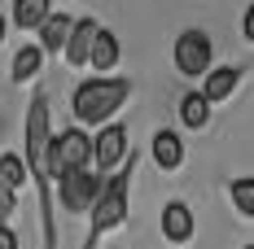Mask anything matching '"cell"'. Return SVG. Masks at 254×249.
<instances>
[{"instance_id": "cell-20", "label": "cell", "mask_w": 254, "mask_h": 249, "mask_svg": "<svg viewBox=\"0 0 254 249\" xmlns=\"http://www.w3.org/2000/svg\"><path fill=\"white\" fill-rule=\"evenodd\" d=\"M241 31H246V40H250V44H254V4H250V9H246V18H241Z\"/></svg>"}, {"instance_id": "cell-17", "label": "cell", "mask_w": 254, "mask_h": 249, "mask_svg": "<svg viewBox=\"0 0 254 249\" xmlns=\"http://www.w3.org/2000/svg\"><path fill=\"white\" fill-rule=\"evenodd\" d=\"M232 205H237L246 219H254V179H250V175L232 179Z\"/></svg>"}, {"instance_id": "cell-8", "label": "cell", "mask_w": 254, "mask_h": 249, "mask_svg": "<svg viewBox=\"0 0 254 249\" xmlns=\"http://www.w3.org/2000/svg\"><path fill=\"white\" fill-rule=\"evenodd\" d=\"M97 35H101V26L92 22V18H79L75 35H70V44H66V61H70V66H88V61H92V49H97Z\"/></svg>"}, {"instance_id": "cell-18", "label": "cell", "mask_w": 254, "mask_h": 249, "mask_svg": "<svg viewBox=\"0 0 254 249\" xmlns=\"http://www.w3.org/2000/svg\"><path fill=\"white\" fill-rule=\"evenodd\" d=\"M26 171H31V166H26L18 153H4V157H0V179H4L9 188H18V184L26 179Z\"/></svg>"}, {"instance_id": "cell-7", "label": "cell", "mask_w": 254, "mask_h": 249, "mask_svg": "<svg viewBox=\"0 0 254 249\" xmlns=\"http://www.w3.org/2000/svg\"><path fill=\"white\" fill-rule=\"evenodd\" d=\"M123 153H127V127H119V123L101 127V136H97V145H92L97 171H114V166L123 162Z\"/></svg>"}, {"instance_id": "cell-11", "label": "cell", "mask_w": 254, "mask_h": 249, "mask_svg": "<svg viewBox=\"0 0 254 249\" xmlns=\"http://www.w3.org/2000/svg\"><path fill=\"white\" fill-rule=\"evenodd\" d=\"M241 83V70L237 66H219V70H210L206 75V88H202V97L215 105V100H224V97H232V88Z\"/></svg>"}, {"instance_id": "cell-14", "label": "cell", "mask_w": 254, "mask_h": 249, "mask_svg": "<svg viewBox=\"0 0 254 249\" xmlns=\"http://www.w3.org/2000/svg\"><path fill=\"white\" fill-rule=\"evenodd\" d=\"M49 18H53L49 0H18L13 4V22L18 26H44Z\"/></svg>"}, {"instance_id": "cell-12", "label": "cell", "mask_w": 254, "mask_h": 249, "mask_svg": "<svg viewBox=\"0 0 254 249\" xmlns=\"http://www.w3.org/2000/svg\"><path fill=\"white\" fill-rule=\"evenodd\" d=\"M153 162H158L162 171H176L180 162H184V145H180L176 131H158V136H153Z\"/></svg>"}, {"instance_id": "cell-10", "label": "cell", "mask_w": 254, "mask_h": 249, "mask_svg": "<svg viewBox=\"0 0 254 249\" xmlns=\"http://www.w3.org/2000/svg\"><path fill=\"white\" fill-rule=\"evenodd\" d=\"M162 236H167V241H189V236H193V210H189L184 201H171V205L162 210Z\"/></svg>"}, {"instance_id": "cell-1", "label": "cell", "mask_w": 254, "mask_h": 249, "mask_svg": "<svg viewBox=\"0 0 254 249\" xmlns=\"http://www.w3.org/2000/svg\"><path fill=\"white\" fill-rule=\"evenodd\" d=\"M53 140H57V136H49V100L35 97L31 109H26V166L40 179L44 197H49V179H53ZM44 232H49V249H53L57 245V241H53V219H49Z\"/></svg>"}, {"instance_id": "cell-16", "label": "cell", "mask_w": 254, "mask_h": 249, "mask_svg": "<svg viewBox=\"0 0 254 249\" xmlns=\"http://www.w3.org/2000/svg\"><path fill=\"white\" fill-rule=\"evenodd\" d=\"M114 61H119V40L110 31H101L97 35V49H92V70H110Z\"/></svg>"}, {"instance_id": "cell-15", "label": "cell", "mask_w": 254, "mask_h": 249, "mask_svg": "<svg viewBox=\"0 0 254 249\" xmlns=\"http://www.w3.org/2000/svg\"><path fill=\"white\" fill-rule=\"evenodd\" d=\"M180 118H184V127H206V118H210V100H206L202 92H189V97L180 100Z\"/></svg>"}, {"instance_id": "cell-22", "label": "cell", "mask_w": 254, "mask_h": 249, "mask_svg": "<svg viewBox=\"0 0 254 249\" xmlns=\"http://www.w3.org/2000/svg\"><path fill=\"white\" fill-rule=\"evenodd\" d=\"M0 40H4V13H0Z\"/></svg>"}, {"instance_id": "cell-21", "label": "cell", "mask_w": 254, "mask_h": 249, "mask_svg": "<svg viewBox=\"0 0 254 249\" xmlns=\"http://www.w3.org/2000/svg\"><path fill=\"white\" fill-rule=\"evenodd\" d=\"M0 249H18V236H13L4 223H0Z\"/></svg>"}, {"instance_id": "cell-19", "label": "cell", "mask_w": 254, "mask_h": 249, "mask_svg": "<svg viewBox=\"0 0 254 249\" xmlns=\"http://www.w3.org/2000/svg\"><path fill=\"white\" fill-rule=\"evenodd\" d=\"M13 205H18V188H9V184L0 179V223L13 214Z\"/></svg>"}, {"instance_id": "cell-13", "label": "cell", "mask_w": 254, "mask_h": 249, "mask_svg": "<svg viewBox=\"0 0 254 249\" xmlns=\"http://www.w3.org/2000/svg\"><path fill=\"white\" fill-rule=\"evenodd\" d=\"M40 61H44V49H40V44H26V49H18V57H13V83L35 79V75H40Z\"/></svg>"}, {"instance_id": "cell-4", "label": "cell", "mask_w": 254, "mask_h": 249, "mask_svg": "<svg viewBox=\"0 0 254 249\" xmlns=\"http://www.w3.org/2000/svg\"><path fill=\"white\" fill-rule=\"evenodd\" d=\"M92 136H83L79 127H70V131H62L57 140H53V175L62 179V175L70 171H88V162H92Z\"/></svg>"}, {"instance_id": "cell-9", "label": "cell", "mask_w": 254, "mask_h": 249, "mask_svg": "<svg viewBox=\"0 0 254 249\" xmlns=\"http://www.w3.org/2000/svg\"><path fill=\"white\" fill-rule=\"evenodd\" d=\"M70 35H75V18H66V13H53L49 22L40 26V49H44V52H66Z\"/></svg>"}, {"instance_id": "cell-6", "label": "cell", "mask_w": 254, "mask_h": 249, "mask_svg": "<svg viewBox=\"0 0 254 249\" xmlns=\"http://www.w3.org/2000/svg\"><path fill=\"white\" fill-rule=\"evenodd\" d=\"M62 205L66 210H92L97 205V197L105 193V184H101V175H88V171H70V175H62Z\"/></svg>"}, {"instance_id": "cell-23", "label": "cell", "mask_w": 254, "mask_h": 249, "mask_svg": "<svg viewBox=\"0 0 254 249\" xmlns=\"http://www.w3.org/2000/svg\"><path fill=\"white\" fill-rule=\"evenodd\" d=\"M246 249H254V245H246Z\"/></svg>"}, {"instance_id": "cell-5", "label": "cell", "mask_w": 254, "mask_h": 249, "mask_svg": "<svg viewBox=\"0 0 254 249\" xmlns=\"http://www.w3.org/2000/svg\"><path fill=\"white\" fill-rule=\"evenodd\" d=\"M210 57H215V49H210V35H202V31H184L176 40V70L189 79L197 75H210Z\"/></svg>"}, {"instance_id": "cell-3", "label": "cell", "mask_w": 254, "mask_h": 249, "mask_svg": "<svg viewBox=\"0 0 254 249\" xmlns=\"http://www.w3.org/2000/svg\"><path fill=\"white\" fill-rule=\"evenodd\" d=\"M127 188H131V171L114 175V179L105 184V193L97 197V205H92V241L127 219Z\"/></svg>"}, {"instance_id": "cell-2", "label": "cell", "mask_w": 254, "mask_h": 249, "mask_svg": "<svg viewBox=\"0 0 254 249\" xmlns=\"http://www.w3.org/2000/svg\"><path fill=\"white\" fill-rule=\"evenodd\" d=\"M131 83L127 79H88L75 92V118L79 123H105L119 105H127Z\"/></svg>"}]
</instances>
